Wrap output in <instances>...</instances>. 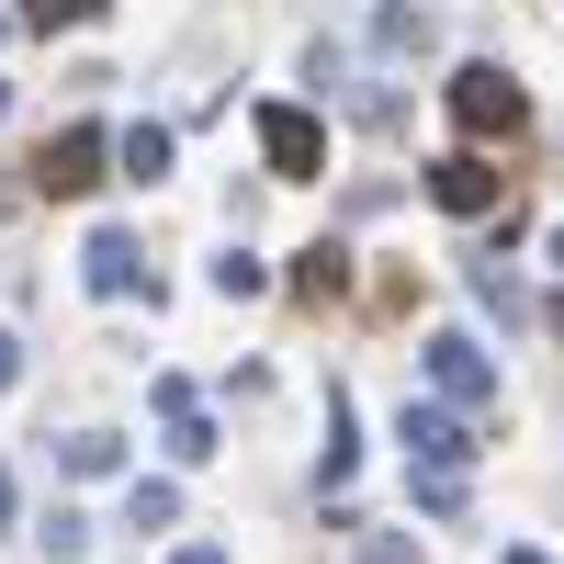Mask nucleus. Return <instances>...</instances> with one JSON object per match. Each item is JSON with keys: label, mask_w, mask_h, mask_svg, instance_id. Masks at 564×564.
<instances>
[{"label": "nucleus", "mask_w": 564, "mask_h": 564, "mask_svg": "<svg viewBox=\"0 0 564 564\" xmlns=\"http://www.w3.org/2000/svg\"><path fill=\"white\" fill-rule=\"evenodd\" d=\"M339 282H350V249H339V238H316V249L294 260V294H305V305H327Z\"/></svg>", "instance_id": "nucleus-14"}, {"label": "nucleus", "mask_w": 564, "mask_h": 564, "mask_svg": "<svg viewBox=\"0 0 564 564\" xmlns=\"http://www.w3.org/2000/svg\"><path fill=\"white\" fill-rule=\"evenodd\" d=\"M113 159H124V181H170L181 135H170V124H124V135H113Z\"/></svg>", "instance_id": "nucleus-10"}, {"label": "nucleus", "mask_w": 564, "mask_h": 564, "mask_svg": "<svg viewBox=\"0 0 564 564\" xmlns=\"http://www.w3.org/2000/svg\"><path fill=\"white\" fill-rule=\"evenodd\" d=\"M170 564H238V553H226V542H181Z\"/></svg>", "instance_id": "nucleus-20"}, {"label": "nucleus", "mask_w": 564, "mask_h": 564, "mask_svg": "<svg viewBox=\"0 0 564 564\" xmlns=\"http://www.w3.org/2000/svg\"><path fill=\"white\" fill-rule=\"evenodd\" d=\"M372 45H395V57L430 45V12H417V0H384V12H372Z\"/></svg>", "instance_id": "nucleus-15"}, {"label": "nucleus", "mask_w": 564, "mask_h": 564, "mask_svg": "<svg viewBox=\"0 0 564 564\" xmlns=\"http://www.w3.org/2000/svg\"><path fill=\"white\" fill-rule=\"evenodd\" d=\"M497 564H542V553H531V542H508V553H497Z\"/></svg>", "instance_id": "nucleus-22"}, {"label": "nucleus", "mask_w": 564, "mask_h": 564, "mask_svg": "<svg viewBox=\"0 0 564 564\" xmlns=\"http://www.w3.org/2000/svg\"><path fill=\"white\" fill-rule=\"evenodd\" d=\"M0 113H12V79H0Z\"/></svg>", "instance_id": "nucleus-23"}, {"label": "nucleus", "mask_w": 564, "mask_h": 564, "mask_svg": "<svg viewBox=\"0 0 564 564\" xmlns=\"http://www.w3.org/2000/svg\"><path fill=\"white\" fill-rule=\"evenodd\" d=\"M430 204H441V215H497V204H508V170L475 159V148H441V159H430Z\"/></svg>", "instance_id": "nucleus-6"}, {"label": "nucleus", "mask_w": 564, "mask_h": 564, "mask_svg": "<svg viewBox=\"0 0 564 564\" xmlns=\"http://www.w3.org/2000/svg\"><path fill=\"white\" fill-rule=\"evenodd\" d=\"M79 282H90L102 305L148 294V249H135V226H90V249H79Z\"/></svg>", "instance_id": "nucleus-7"}, {"label": "nucleus", "mask_w": 564, "mask_h": 564, "mask_svg": "<svg viewBox=\"0 0 564 564\" xmlns=\"http://www.w3.org/2000/svg\"><path fill=\"white\" fill-rule=\"evenodd\" d=\"M475 305H486V316H508V327L531 316V305H520V282H508V260H475Z\"/></svg>", "instance_id": "nucleus-16"}, {"label": "nucleus", "mask_w": 564, "mask_h": 564, "mask_svg": "<svg viewBox=\"0 0 564 564\" xmlns=\"http://www.w3.org/2000/svg\"><path fill=\"white\" fill-rule=\"evenodd\" d=\"M148 406H159V430H170V463H204L215 452V417L193 395V372H148Z\"/></svg>", "instance_id": "nucleus-8"}, {"label": "nucleus", "mask_w": 564, "mask_h": 564, "mask_svg": "<svg viewBox=\"0 0 564 564\" xmlns=\"http://www.w3.org/2000/svg\"><path fill=\"white\" fill-rule=\"evenodd\" d=\"M395 441H406V475H475V417H452V406H430V395H406L395 406Z\"/></svg>", "instance_id": "nucleus-3"}, {"label": "nucleus", "mask_w": 564, "mask_h": 564, "mask_svg": "<svg viewBox=\"0 0 564 564\" xmlns=\"http://www.w3.org/2000/svg\"><path fill=\"white\" fill-rule=\"evenodd\" d=\"M57 463L102 486V475H124V441H113V430H68V441H57Z\"/></svg>", "instance_id": "nucleus-12"}, {"label": "nucleus", "mask_w": 564, "mask_h": 564, "mask_svg": "<svg viewBox=\"0 0 564 564\" xmlns=\"http://www.w3.org/2000/svg\"><path fill=\"white\" fill-rule=\"evenodd\" d=\"M361 564H417V542L406 531H361Z\"/></svg>", "instance_id": "nucleus-18"}, {"label": "nucleus", "mask_w": 564, "mask_h": 564, "mask_svg": "<svg viewBox=\"0 0 564 564\" xmlns=\"http://www.w3.org/2000/svg\"><path fill=\"white\" fill-rule=\"evenodd\" d=\"M553 260H564V226H553Z\"/></svg>", "instance_id": "nucleus-24"}, {"label": "nucleus", "mask_w": 564, "mask_h": 564, "mask_svg": "<svg viewBox=\"0 0 564 564\" xmlns=\"http://www.w3.org/2000/svg\"><path fill=\"white\" fill-rule=\"evenodd\" d=\"M102 159H113V135H102V124L45 135V148H34V193H45V204H79L90 181H102Z\"/></svg>", "instance_id": "nucleus-5"}, {"label": "nucleus", "mask_w": 564, "mask_h": 564, "mask_svg": "<svg viewBox=\"0 0 564 564\" xmlns=\"http://www.w3.org/2000/svg\"><path fill=\"white\" fill-rule=\"evenodd\" d=\"M249 124H260V159H271V181H316V170H327V124H316L305 102H260Z\"/></svg>", "instance_id": "nucleus-4"}, {"label": "nucleus", "mask_w": 564, "mask_h": 564, "mask_svg": "<svg viewBox=\"0 0 564 564\" xmlns=\"http://www.w3.org/2000/svg\"><path fill=\"white\" fill-rule=\"evenodd\" d=\"M170 520H181V486L170 475H135L124 486V531H170Z\"/></svg>", "instance_id": "nucleus-13"}, {"label": "nucleus", "mask_w": 564, "mask_h": 564, "mask_svg": "<svg viewBox=\"0 0 564 564\" xmlns=\"http://www.w3.org/2000/svg\"><path fill=\"white\" fill-rule=\"evenodd\" d=\"M452 124H463V148L486 159L497 135H520V124H531V102H520V79H508V68L475 57V68H452Z\"/></svg>", "instance_id": "nucleus-2"}, {"label": "nucleus", "mask_w": 564, "mask_h": 564, "mask_svg": "<svg viewBox=\"0 0 564 564\" xmlns=\"http://www.w3.org/2000/svg\"><path fill=\"white\" fill-rule=\"evenodd\" d=\"M23 384V339H12V327H0V395H12Z\"/></svg>", "instance_id": "nucleus-19"}, {"label": "nucleus", "mask_w": 564, "mask_h": 564, "mask_svg": "<svg viewBox=\"0 0 564 564\" xmlns=\"http://www.w3.org/2000/svg\"><path fill=\"white\" fill-rule=\"evenodd\" d=\"M113 12V0H23V23H45V34H57V23H102Z\"/></svg>", "instance_id": "nucleus-17"}, {"label": "nucleus", "mask_w": 564, "mask_h": 564, "mask_svg": "<svg viewBox=\"0 0 564 564\" xmlns=\"http://www.w3.org/2000/svg\"><path fill=\"white\" fill-rule=\"evenodd\" d=\"M350 475H361V441H350V395H327V441H316V486H327V497H350Z\"/></svg>", "instance_id": "nucleus-9"}, {"label": "nucleus", "mask_w": 564, "mask_h": 564, "mask_svg": "<svg viewBox=\"0 0 564 564\" xmlns=\"http://www.w3.org/2000/svg\"><path fill=\"white\" fill-rule=\"evenodd\" d=\"M0 34H12V12H0Z\"/></svg>", "instance_id": "nucleus-25"}, {"label": "nucleus", "mask_w": 564, "mask_h": 564, "mask_svg": "<svg viewBox=\"0 0 564 564\" xmlns=\"http://www.w3.org/2000/svg\"><path fill=\"white\" fill-rule=\"evenodd\" d=\"M204 282H215L226 305H249V294H271V260H260V249H215V271H204Z\"/></svg>", "instance_id": "nucleus-11"}, {"label": "nucleus", "mask_w": 564, "mask_h": 564, "mask_svg": "<svg viewBox=\"0 0 564 564\" xmlns=\"http://www.w3.org/2000/svg\"><path fill=\"white\" fill-rule=\"evenodd\" d=\"M0 531H12V463H0Z\"/></svg>", "instance_id": "nucleus-21"}, {"label": "nucleus", "mask_w": 564, "mask_h": 564, "mask_svg": "<svg viewBox=\"0 0 564 564\" xmlns=\"http://www.w3.org/2000/svg\"><path fill=\"white\" fill-rule=\"evenodd\" d=\"M417 372H430V406H452V417H475L497 395V361H486L475 327H430V339H417Z\"/></svg>", "instance_id": "nucleus-1"}]
</instances>
